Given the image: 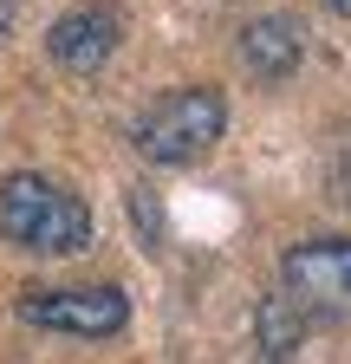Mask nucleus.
<instances>
[{"label":"nucleus","mask_w":351,"mask_h":364,"mask_svg":"<svg viewBox=\"0 0 351 364\" xmlns=\"http://www.w3.org/2000/svg\"><path fill=\"white\" fill-rule=\"evenodd\" d=\"M228 124V105H222V91H208V85H183V91H163V98L137 117V150L163 169H183L195 156L215 150V136H222Z\"/></svg>","instance_id":"nucleus-2"},{"label":"nucleus","mask_w":351,"mask_h":364,"mask_svg":"<svg viewBox=\"0 0 351 364\" xmlns=\"http://www.w3.org/2000/svg\"><path fill=\"white\" fill-rule=\"evenodd\" d=\"M325 7H332V14H351V0H325Z\"/></svg>","instance_id":"nucleus-8"},{"label":"nucleus","mask_w":351,"mask_h":364,"mask_svg":"<svg viewBox=\"0 0 351 364\" xmlns=\"http://www.w3.org/2000/svg\"><path fill=\"white\" fill-rule=\"evenodd\" d=\"M20 318L65 338H117L130 326V299L117 287H26Z\"/></svg>","instance_id":"nucleus-4"},{"label":"nucleus","mask_w":351,"mask_h":364,"mask_svg":"<svg viewBox=\"0 0 351 364\" xmlns=\"http://www.w3.org/2000/svg\"><path fill=\"white\" fill-rule=\"evenodd\" d=\"M280 299L299 318H351V235H319V241H299L280 260Z\"/></svg>","instance_id":"nucleus-3"},{"label":"nucleus","mask_w":351,"mask_h":364,"mask_svg":"<svg viewBox=\"0 0 351 364\" xmlns=\"http://www.w3.org/2000/svg\"><path fill=\"white\" fill-rule=\"evenodd\" d=\"M0 235L26 254H85L92 247V208L53 176H7L0 182Z\"/></svg>","instance_id":"nucleus-1"},{"label":"nucleus","mask_w":351,"mask_h":364,"mask_svg":"<svg viewBox=\"0 0 351 364\" xmlns=\"http://www.w3.org/2000/svg\"><path fill=\"white\" fill-rule=\"evenodd\" d=\"M124 39V14L111 7V0H85V7L59 14L53 33H46V53L65 65V72H98Z\"/></svg>","instance_id":"nucleus-5"},{"label":"nucleus","mask_w":351,"mask_h":364,"mask_svg":"<svg viewBox=\"0 0 351 364\" xmlns=\"http://www.w3.org/2000/svg\"><path fill=\"white\" fill-rule=\"evenodd\" d=\"M241 59H247V72H260L267 85H280V78H286V72H299V59H306L299 26H293V20H280V14L254 20V26L241 33Z\"/></svg>","instance_id":"nucleus-6"},{"label":"nucleus","mask_w":351,"mask_h":364,"mask_svg":"<svg viewBox=\"0 0 351 364\" xmlns=\"http://www.w3.org/2000/svg\"><path fill=\"white\" fill-rule=\"evenodd\" d=\"M14 26V0H0V33H7Z\"/></svg>","instance_id":"nucleus-7"}]
</instances>
